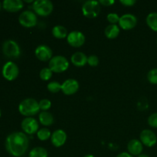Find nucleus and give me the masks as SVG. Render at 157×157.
<instances>
[{
	"mask_svg": "<svg viewBox=\"0 0 157 157\" xmlns=\"http://www.w3.org/2000/svg\"><path fill=\"white\" fill-rule=\"evenodd\" d=\"M71 61L76 67H83L87 63V57L83 52H78L72 55Z\"/></svg>",
	"mask_w": 157,
	"mask_h": 157,
	"instance_id": "a211bd4d",
	"label": "nucleus"
},
{
	"mask_svg": "<svg viewBox=\"0 0 157 157\" xmlns=\"http://www.w3.org/2000/svg\"><path fill=\"white\" fill-rule=\"evenodd\" d=\"M149 125L153 128H157V113L150 115L148 118Z\"/></svg>",
	"mask_w": 157,
	"mask_h": 157,
	"instance_id": "7c9ffc66",
	"label": "nucleus"
},
{
	"mask_svg": "<svg viewBox=\"0 0 157 157\" xmlns=\"http://www.w3.org/2000/svg\"><path fill=\"white\" fill-rule=\"evenodd\" d=\"M140 142L147 147H152L156 145L157 136L156 133L150 130H144L140 135Z\"/></svg>",
	"mask_w": 157,
	"mask_h": 157,
	"instance_id": "9b49d317",
	"label": "nucleus"
},
{
	"mask_svg": "<svg viewBox=\"0 0 157 157\" xmlns=\"http://www.w3.org/2000/svg\"><path fill=\"white\" fill-rule=\"evenodd\" d=\"M2 52L6 56L12 58H18L21 54L18 43L13 40H6L3 42Z\"/></svg>",
	"mask_w": 157,
	"mask_h": 157,
	"instance_id": "423d86ee",
	"label": "nucleus"
},
{
	"mask_svg": "<svg viewBox=\"0 0 157 157\" xmlns=\"http://www.w3.org/2000/svg\"><path fill=\"white\" fill-rule=\"evenodd\" d=\"M137 24V18L132 14H125L120 18L119 25L124 30L133 29Z\"/></svg>",
	"mask_w": 157,
	"mask_h": 157,
	"instance_id": "f8f14e48",
	"label": "nucleus"
},
{
	"mask_svg": "<svg viewBox=\"0 0 157 157\" xmlns=\"http://www.w3.org/2000/svg\"><path fill=\"white\" fill-rule=\"evenodd\" d=\"M21 127L23 131L29 135H33L38 131V121L32 117L25 118L21 121Z\"/></svg>",
	"mask_w": 157,
	"mask_h": 157,
	"instance_id": "1a4fd4ad",
	"label": "nucleus"
},
{
	"mask_svg": "<svg viewBox=\"0 0 157 157\" xmlns=\"http://www.w3.org/2000/svg\"><path fill=\"white\" fill-rule=\"evenodd\" d=\"M69 62L67 58L61 55H56L52 57L49 61L48 67L55 73H61L68 68Z\"/></svg>",
	"mask_w": 157,
	"mask_h": 157,
	"instance_id": "7ed1b4c3",
	"label": "nucleus"
},
{
	"mask_svg": "<svg viewBox=\"0 0 157 157\" xmlns=\"http://www.w3.org/2000/svg\"><path fill=\"white\" fill-rule=\"evenodd\" d=\"M120 18H121V17L116 13H110L108 14L107 16V21L110 23H111L112 25H116L117 22L119 23Z\"/></svg>",
	"mask_w": 157,
	"mask_h": 157,
	"instance_id": "c85d7f7f",
	"label": "nucleus"
},
{
	"mask_svg": "<svg viewBox=\"0 0 157 157\" xmlns=\"http://www.w3.org/2000/svg\"><path fill=\"white\" fill-rule=\"evenodd\" d=\"M117 157H133V156H132L129 153H127V152H123V153L118 154Z\"/></svg>",
	"mask_w": 157,
	"mask_h": 157,
	"instance_id": "72a5a7b5",
	"label": "nucleus"
},
{
	"mask_svg": "<svg viewBox=\"0 0 157 157\" xmlns=\"http://www.w3.org/2000/svg\"><path fill=\"white\" fill-rule=\"evenodd\" d=\"M120 2L124 6H132L136 3L135 0H121Z\"/></svg>",
	"mask_w": 157,
	"mask_h": 157,
	"instance_id": "2f4dec72",
	"label": "nucleus"
},
{
	"mask_svg": "<svg viewBox=\"0 0 157 157\" xmlns=\"http://www.w3.org/2000/svg\"><path fill=\"white\" fill-rule=\"evenodd\" d=\"M147 79L151 84H157V68L152 69L148 72Z\"/></svg>",
	"mask_w": 157,
	"mask_h": 157,
	"instance_id": "bb28decb",
	"label": "nucleus"
},
{
	"mask_svg": "<svg viewBox=\"0 0 157 157\" xmlns=\"http://www.w3.org/2000/svg\"><path fill=\"white\" fill-rule=\"evenodd\" d=\"M18 74H19L18 67L12 61H9L3 66L2 75L8 81H14L18 76Z\"/></svg>",
	"mask_w": 157,
	"mask_h": 157,
	"instance_id": "6e6552de",
	"label": "nucleus"
},
{
	"mask_svg": "<svg viewBox=\"0 0 157 157\" xmlns=\"http://www.w3.org/2000/svg\"><path fill=\"white\" fill-rule=\"evenodd\" d=\"M84 157H95L94 156H93V155H90V154H89V155H86L85 156H84Z\"/></svg>",
	"mask_w": 157,
	"mask_h": 157,
	"instance_id": "c9c22d12",
	"label": "nucleus"
},
{
	"mask_svg": "<svg viewBox=\"0 0 157 157\" xmlns=\"http://www.w3.org/2000/svg\"><path fill=\"white\" fill-rule=\"evenodd\" d=\"M87 64L91 67H96L99 64V58L94 55H91L87 57Z\"/></svg>",
	"mask_w": 157,
	"mask_h": 157,
	"instance_id": "c756f323",
	"label": "nucleus"
},
{
	"mask_svg": "<svg viewBox=\"0 0 157 157\" xmlns=\"http://www.w3.org/2000/svg\"><path fill=\"white\" fill-rule=\"evenodd\" d=\"M52 35L55 38H58V39H63V38L67 37V30L65 27L58 25L52 29Z\"/></svg>",
	"mask_w": 157,
	"mask_h": 157,
	"instance_id": "aec40b11",
	"label": "nucleus"
},
{
	"mask_svg": "<svg viewBox=\"0 0 157 157\" xmlns=\"http://www.w3.org/2000/svg\"><path fill=\"white\" fill-rule=\"evenodd\" d=\"M127 150H128L129 153L132 156H139L142 153L143 150H144L143 144L139 140H131L129 141L127 144Z\"/></svg>",
	"mask_w": 157,
	"mask_h": 157,
	"instance_id": "f3484780",
	"label": "nucleus"
},
{
	"mask_svg": "<svg viewBox=\"0 0 157 157\" xmlns=\"http://www.w3.org/2000/svg\"><path fill=\"white\" fill-rule=\"evenodd\" d=\"M99 3L104 6H110L114 3V1L113 0H101L99 1Z\"/></svg>",
	"mask_w": 157,
	"mask_h": 157,
	"instance_id": "473e14b6",
	"label": "nucleus"
},
{
	"mask_svg": "<svg viewBox=\"0 0 157 157\" xmlns=\"http://www.w3.org/2000/svg\"><path fill=\"white\" fill-rule=\"evenodd\" d=\"M147 24L154 32H157V12H151L147 17Z\"/></svg>",
	"mask_w": 157,
	"mask_h": 157,
	"instance_id": "4be33fe9",
	"label": "nucleus"
},
{
	"mask_svg": "<svg viewBox=\"0 0 157 157\" xmlns=\"http://www.w3.org/2000/svg\"><path fill=\"white\" fill-rule=\"evenodd\" d=\"M39 121L42 125L51 126L54 123L53 115L48 111H42L39 114Z\"/></svg>",
	"mask_w": 157,
	"mask_h": 157,
	"instance_id": "412c9836",
	"label": "nucleus"
},
{
	"mask_svg": "<svg viewBox=\"0 0 157 157\" xmlns=\"http://www.w3.org/2000/svg\"><path fill=\"white\" fill-rule=\"evenodd\" d=\"M52 143L55 147H61L65 144L67 140V133L63 130H57L54 132L51 136Z\"/></svg>",
	"mask_w": 157,
	"mask_h": 157,
	"instance_id": "2eb2a0df",
	"label": "nucleus"
},
{
	"mask_svg": "<svg viewBox=\"0 0 157 157\" xmlns=\"http://www.w3.org/2000/svg\"><path fill=\"white\" fill-rule=\"evenodd\" d=\"M37 136L40 140L46 141L52 136V133L48 129L44 127V128L38 130V131L37 132Z\"/></svg>",
	"mask_w": 157,
	"mask_h": 157,
	"instance_id": "b1692460",
	"label": "nucleus"
},
{
	"mask_svg": "<svg viewBox=\"0 0 157 157\" xmlns=\"http://www.w3.org/2000/svg\"><path fill=\"white\" fill-rule=\"evenodd\" d=\"M101 12V6L98 1L89 0L85 2L82 6L83 15L88 18H94Z\"/></svg>",
	"mask_w": 157,
	"mask_h": 157,
	"instance_id": "20e7f679",
	"label": "nucleus"
},
{
	"mask_svg": "<svg viewBox=\"0 0 157 157\" xmlns=\"http://www.w3.org/2000/svg\"><path fill=\"white\" fill-rule=\"evenodd\" d=\"M29 140L22 132H14L6 137V148L9 154L15 157L23 156L27 152Z\"/></svg>",
	"mask_w": 157,
	"mask_h": 157,
	"instance_id": "f257e3e1",
	"label": "nucleus"
},
{
	"mask_svg": "<svg viewBox=\"0 0 157 157\" xmlns=\"http://www.w3.org/2000/svg\"><path fill=\"white\" fill-rule=\"evenodd\" d=\"M1 114H2V112H1V109H0V117H1Z\"/></svg>",
	"mask_w": 157,
	"mask_h": 157,
	"instance_id": "4c0bfd02",
	"label": "nucleus"
},
{
	"mask_svg": "<svg viewBox=\"0 0 157 157\" xmlns=\"http://www.w3.org/2000/svg\"><path fill=\"white\" fill-rule=\"evenodd\" d=\"M137 157H150V156L147 154H142V153H141V154L139 155Z\"/></svg>",
	"mask_w": 157,
	"mask_h": 157,
	"instance_id": "f704fd0d",
	"label": "nucleus"
},
{
	"mask_svg": "<svg viewBox=\"0 0 157 157\" xmlns=\"http://www.w3.org/2000/svg\"><path fill=\"white\" fill-rule=\"evenodd\" d=\"M67 43L74 48H79L85 42V36L79 31H73L67 35Z\"/></svg>",
	"mask_w": 157,
	"mask_h": 157,
	"instance_id": "9d476101",
	"label": "nucleus"
},
{
	"mask_svg": "<svg viewBox=\"0 0 157 157\" xmlns=\"http://www.w3.org/2000/svg\"><path fill=\"white\" fill-rule=\"evenodd\" d=\"M156 42H157V39H156Z\"/></svg>",
	"mask_w": 157,
	"mask_h": 157,
	"instance_id": "58836bf2",
	"label": "nucleus"
},
{
	"mask_svg": "<svg viewBox=\"0 0 157 157\" xmlns=\"http://www.w3.org/2000/svg\"><path fill=\"white\" fill-rule=\"evenodd\" d=\"M106 37L109 39H114L117 38L120 34V29L117 25H110L107 26L104 30Z\"/></svg>",
	"mask_w": 157,
	"mask_h": 157,
	"instance_id": "6ab92c4d",
	"label": "nucleus"
},
{
	"mask_svg": "<svg viewBox=\"0 0 157 157\" xmlns=\"http://www.w3.org/2000/svg\"><path fill=\"white\" fill-rule=\"evenodd\" d=\"M79 89V83L75 79H67L61 84V90L66 95L75 94Z\"/></svg>",
	"mask_w": 157,
	"mask_h": 157,
	"instance_id": "4468645a",
	"label": "nucleus"
},
{
	"mask_svg": "<svg viewBox=\"0 0 157 157\" xmlns=\"http://www.w3.org/2000/svg\"><path fill=\"white\" fill-rule=\"evenodd\" d=\"M2 7V2H0V10H1Z\"/></svg>",
	"mask_w": 157,
	"mask_h": 157,
	"instance_id": "e433bc0d",
	"label": "nucleus"
},
{
	"mask_svg": "<svg viewBox=\"0 0 157 157\" xmlns=\"http://www.w3.org/2000/svg\"><path fill=\"white\" fill-rule=\"evenodd\" d=\"M36 58L41 61H50L52 58V50L47 45H39L35 51Z\"/></svg>",
	"mask_w": 157,
	"mask_h": 157,
	"instance_id": "ddd939ff",
	"label": "nucleus"
},
{
	"mask_svg": "<svg viewBox=\"0 0 157 157\" xmlns=\"http://www.w3.org/2000/svg\"><path fill=\"white\" fill-rule=\"evenodd\" d=\"M52 73H53V72L52 71V70H51L49 67H44V68H42L40 71V78H41L42 81H48V80H50L51 78L52 77Z\"/></svg>",
	"mask_w": 157,
	"mask_h": 157,
	"instance_id": "393cba45",
	"label": "nucleus"
},
{
	"mask_svg": "<svg viewBox=\"0 0 157 157\" xmlns=\"http://www.w3.org/2000/svg\"><path fill=\"white\" fill-rule=\"evenodd\" d=\"M23 2L21 0H5L2 2L3 9L9 12H16L23 8Z\"/></svg>",
	"mask_w": 157,
	"mask_h": 157,
	"instance_id": "dca6fc26",
	"label": "nucleus"
},
{
	"mask_svg": "<svg viewBox=\"0 0 157 157\" xmlns=\"http://www.w3.org/2000/svg\"><path fill=\"white\" fill-rule=\"evenodd\" d=\"M35 12L41 16H48L53 11V4L49 0H36L32 6Z\"/></svg>",
	"mask_w": 157,
	"mask_h": 157,
	"instance_id": "39448f33",
	"label": "nucleus"
},
{
	"mask_svg": "<svg viewBox=\"0 0 157 157\" xmlns=\"http://www.w3.org/2000/svg\"><path fill=\"white\" fill-rule=\"evenodd\" d=\"M18 21L24 27L32 28L36 25L38 22V18L33 12L26 10L20 14L18 17Z\"/></svg>",
	"mask_w": 157,
	"mask_h": 157,
	"instance_id": "0eeeda50",
	"label": "nucleus"
},
{
	"mask_svg": "<svg viewBox=\"0 0 157 157\" xmlns=\"http://www.w3.org/2000/svg\"><path fill=\"white\" fill-rule=\"evenodd\" d=\"M38 104H39L40 110L46 111L48 109H50L51 106H52V102L48 99H42L38 102Z\"/></svg>",
	"mask_w": 157,
	"mask_h": 157,
	"instance_id": "cd10ccee",
	"label": "nucleus"
},
{
	"mask_svg": "<svg viewBox=\"0 0 157 157\" xmlns=\"http://www.w3.org/2000/svg\"><path fill=\"white\" fill-rule=\"evenodd\" d=\"M29 157H48V151L43 147H35L29 153Z\"/></svg>",
	"mask_w": 157,
	"mask_h": 157,
	"instance_id": "5701e85b",
	"label": "nucleus"
},
{
	"mask_svg": "<svg viewBox=\"0 0 157 157\" xmlns=\"http://www.w3.org/2000/svg\"><path fill=\"white\" fill-rule=\"evenodd\" d=\"M47 88L51 93H58L61 90V84L57 81H52V82L48 83Z\"/></svg>",
	"mask_w": 157,
	"mask_h": 157,
	"instance_id": "a878e982",
	"label": "nucleus"
},
{
	"mask_svg": "<svg viewBox=\"0 0 157 157\" xmlns=\"http://www.w3.org/2000/svg\"><path fill=\"white\" fill-rule=\"evenodd\" d=\"M18 110L21 115L29 117L39 112V104L34 98H26L19 104Z\"/></svg>",
	"mask_w": 157,
	"mask_h": 157,
	"instance_id": "f03ea898",
	"label": "nucleus"
}]
</instances>
